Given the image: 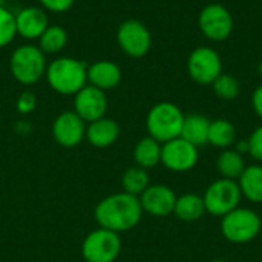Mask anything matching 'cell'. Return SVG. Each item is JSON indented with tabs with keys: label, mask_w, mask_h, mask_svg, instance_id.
Returning a JSON list of instances; mask_svg holds the SVG:
<instances>
[{
	"label": "cell",
	"mask_w": 262,
	"mask_h": 262,
	"mask_svg": "<svg viewBox=\"0 0 262 262\" xmlns=\"http://www.w3.org/2000/svg\"><path fill=\"white\" fill-rule=\"evenodd\" d=\"M49 26L46 12L37 6H26L15 14V32L26 40H38Z\"/></svg>",
	"instance_id": "9a60e30c"
},
{
	"label": "cell",
	"mask_w": 262,
	"mask_h": 262,
	"mask_svg": "<svg viewBox=\"0 0 262 262\" xmlns=\"http://www.w3.org/2000/svg\"><path fill=\"white\" fill-rule=\"evenodd\" d=\"M46 80L61 95H75L88 84V66L72 57H60L48 64Z\"/></svg>",
	"instance_id": "7a4b0ae2"
},
{
	"label": "cell",
	"mask_w": 262,
	"mask_h": 262,
	"mask_svg": "<svg viewBox=\"0 0 262 262\" xmlns=\"http://www.w3.org/2000/svg\"><path fill=\"white\" fill-rule=\"evenodd\" d=\"M184 123V114L181 109L169 101H161L155 104L146 118V127L149 137L164 144L170 140H175L181 135Z\"/></svg>",
	"instance_id": "3957f363"
},
{
	"label": "cell",
	"mask_w": 262,
	"mask_h": 262,
	"mask_svg": "<svg viewBox=\"0 0 262 262\" xmlns=\"http://www.w3.org/2000/svg\"><path fill=\"white\" fill-rule=\"evenodd\" d=\"M88 81L91 86L101 91H111L121 81V69L109 60H100L88 66Z\"/></svg>",
	"instance_id": "2e32d148"
},
{
	"label": "cell",
	"mask_w": 262,
	"mask_h": 262,
	"mask_svg": "<svg viewBox=\"0 0 262 262\" xmlns=\"http://www.w3.org/2000/svg\"><path fill=\"white\" fill-rule=\"evenodd\" d=\"M120 137V126L115 120L103 117L86 126V140L97 149H106L112 146Z\"/></svg>",
	"instance_id": "e0dca14e"
},
{
	"label": "cell",
	"mask_w": 262,
	"mask_h": 262,
	"mask_svg": "<svg viewBox=\"0 0 262 262\" xmlns=\"http://www.w3.org/2000/svg\"><path fill=\"white\" fill-rule=\"evenodd\" d=\"M209 127L210 120L201 114L184 115V123L181 129V138L193 144L195 147L209 144Z\"/></svg>",
	"instance_id": "ac0fdd59"
},
{
	"label": "cell",
	"mask_w": 262,
	"mask_h": 262,
	"mask_svg": "<svg viewBox=\"0 0 262 262\" xmlns=\"http://www.w3.org/2000/svg\"><path fill=\"white\" fill-rule=\"evenodd\" d=\"M74 2L75 0H40L43 8L51 12H64L74 5Z\"/></svg>",
	"instance_id": "f546056e"
},
{
	"label": "cell",
	"mask_w": 262,
	"mask_h": 262,
	"mask_svg": "<svg viewBox=\"0 0 262 262\" xmlns=\"http://www.w3.org/2000/svg\"><path fill=\"white\" fill-rule=\"evenodd\" d=\"M52 135L57 144L68 149L75 147L86 138V121L74 111L61 112L52 124Z\"/></svg>",
	"instance_id": "4fadbf2b"
},
{
	"label": "cell",
	"mask_w": 262,
	"mask_h": 262,
	"mask_svg": "<svg viewBox=\"0 0 262 262\" xmlns=\"http://www.w3.org/2000/svg\"><path fill=\"white\" fill-rule=\"evenodd\" d=\"M252 104H253V109H255L256 115L262 120V84H259L255 89V92L252 95Z\"/></svg>",
	"instance_id": "4dcf8cb0"
},
{
	"label": "cell",
	"mask_w": 262,
	"mask_h": 262,
	"mask_svg": "<svg viewBox=\"0 0 262 262\" xmlns=\"http://www.w3.org/2000/svg\"><path fill=\"white\" fill-rule=\"evenodd\" d=\"M198 26L209 40L224 41L233 31V17L224 5L210 3L200 12Z\"/></svg>",
	"instance_id": "30bf717a"
},
{
	"label": "cell",
	"mask_w": 262,
	"mask_h": 262,
	"mask_svg": "<svg viewBox=\"0 0 262 262\" xmlns=\"http://www.w3.org/2000/svg\"><path fill=\"white\" fill-rule=\"evenodd\" d=\"M143 212L155 218H164L173 213L177 195L166 184H152L140 196Z\"/></svg>",
	"instance_id": "5bb4252c"
},
{
	"label": "cell",
	"mask_w": 262,
	"mask_h": 262,
	"mask_svg": "<svg viewBox=\"0 0 262 262\" xmlns=\"http://www.w3.org/2000/svg\"><path fill=\"white\" fill-rule=\"evenodd\" d=\"M15 35V15L0 5V48L8 46Z\"/></svg>",
	"instance_id": "4316f807"
},
{
	"label": "cell",
	"mask_w": 262,
	"mask_h": 262,
	"mask_svg": "<svg viewBox=\"0 0 262 262\" xmlns=\"http://www.w3.org/2000/svg\"><path fill=\"white\" fill-rule=\"evenodd\" d=\"M68 43V32L64 28L57 25H49L46 31L38 38V48L43 54H57L64 49Z\"/></svg>",
	"instance_id": "cb8c5ba5"
},
{
	"label": "cell",
	"mask_w": 262,
	"mask_h": 262,
	"mask_svg": "<svg viewBox=\"0 0 262 262\" xmlns=\"http://www.w3.org/2000/svg\"><path fill=\"white\" fill-rule=\"evenodd\" d=\"M258 72H259V77L262 78V60L261 63H259V66H258Z\"/></svg>",
	"instance_id": "d6a6232c"
},
{
	"label": "cell",
	"mask_w": 262,
	"mask_h": 262,
	"mask_svg": "<svg viewBox=\"0 0 262 262\" xmlns=\"http://www.w3.org/2000/svg\"><path fill=\"white\" fill-rule=\"evenodd\" d=\"M9 69L20 84H34L46 74L48 63L40 48L34 45H23L12 52Z\"/></svg>",
	"instance_id": "5b68a950"
},
{
	"label": "cell",
	"mask_w": 262,
	"mask_h": 262,
	"mask_svg": "<svg viewBox=\"0 0 262 262\" xmlns=\"http://www.w3.org/2000/svg\"><path fill=\"white\" fill-rule=\"evenodd\" d=\"M246 169L244 157L235 149H224L216 158V170L221 178L226 180H238Z\"/></svg>",
	"instance_id": "7402d4cb"
},
{
	"label": "cell",
	"mask_w": 262,
	"mask_h": 262,
	"mask_svg": "<svg viewBox=\"0 0 262 262\" xmlns=\"http://www.w3.org/2000/svg\"><path fill=\"white\" fill-rule=\"evenodd\" d=\"M203 200L206 206V213L223 218L224 215L239 207L243 195L238 181L220 178L206 189Z\"/></svg>",
	"instance_id": "8992f818"
},
{
	"label": "cell",
	"mask_w": 262,
	"mask_h": 262,
	"mask_svg": "<svg viewBox=\"0 0 262 262\" xmlns=\"http://www.w3.org/2000/svg\"><path fill=\"white\" fill-rule=\"evenodd\" d=\"M187 71L198 84H212L223 74V61L215 49L200 46L189 55Z\"/></svg>",
	"instance_id": "9c48e42d"
},
{
	"label": "cell",
	"mask_w": 262,
	"mask_h": 262,
	"mask_svg": "<svg viewBox=\"0 0 262 262\" xmlns=\"http://www.w3.org/2000/svg\"><path fill=\"white\" fill-rule=\"evenodd\" d=\"M143 213L138 196L120 192L103 198L97 204L95 221L101 229L121 233L135 229L140 224Z\"/></svg>",
	"instance_id": "6da1fadb"
},
{
	"label": "cell",
	"mask_w": 262,
	"mask_h": 262,
	"mask_svg": "<svg viewBox=\"0 0 262 262\" xmlns=\"http://www.w3.org/2000/svg\"><path fill=\"white\" fill-rule=\"evenodd\" d=\"M247 143H249V155L255 161L262 163V126L256 127L252 132V135L249 137Z\"/></svg>",
	"instance_id": "83f0119b"
},
{
	"label": "cell",
	"mask_w": 262,
	"mask_h": 262,
	"mask_svg": "<svg viewBox=\"0 0 262 262\" xmlns=\"http://www.w3.org/2000/svg\"><path fill=\"white\" fill-rule=\"evenodd\" d=\"M120 252L121 239L118 233L101 227L91 232L81 244V255L86 262H114Z\"/></svg>",
	"instance_id": "52a82bcc"
},
{
	"label": "cell",
	"mask_w": 262,
	"mask_h": 262,
	"mask_svg": "<svg viewBox=\"0 0 262 262\" xmlns=\"http://www.w3.org/2000/svg\"><path fill=\"white\" fill-rule=\"evenodd\" d=\"M262 229L261 216L247 207H236L221 218V233L232 244L252 243Z\"/></svg>",
	"instance_id": "277c9868"
},
{
	"label": "cell",
	"mask_w": 262,
	"mask_h": 262,
	"mask_svg": "<svg viewBox=\"0 0 262 262\" xmlns=\"http://www.w3.org/2000/svg\"><path fill=\"white\" fill-rule=\"evenodd\" d=\"M212 88H213V92L216 94V97L221 100H226V101L235 100L241 92L239 81L230 74H221L212 83Z\"/></svg>",
	"instance_id": "484cf974"
},
{
	"label": "cell",
	"mask_w": 262,
	"mask_h": 262,
	"mask_svg": "<svg viewBox=\"0 0 262 262\" xmlns=\"http://www.w3.org/2000/svg\"><path fill=\"white\" fill-rule=\"evenodd\" d=\"M121 184H123V192L130 193L134 196H140L150 186L149 173L146 169L140 166H132L123 173Z\"/></svg>",
	"instance_id": "d4e9b609"
},
{
	"label": "cell",
	"mask_w": 262,
	"mask_h": 262,
	"mask_svg": "<svg viewBox=\"0 0 262 262\" xmlns=\"http://www.w3.org/2000/svg\"><path fill=\"white\" fill-rule=\"evenodd\" d=\"M241 195L247 198L250 203L261 204L262 203V166L252 164L246 166L241 177L236 180Z\"/></svg>",
	"instance_id": "d6986e66"
},
{
	"label": "cell",
	"mask_w": 262,
	"mask_h": 262,
	"mask_svg": "<svg viewBox=\"0 0 262 262\" xmlns=\"http://www.w3.org/2000/svg\"><path fill=\"white\" fill-rule=\"evenodd\" d=\"M161 143L154 140L152 137L141 138L134 147V161L135 166H140L146 170L155 167L161 163Z\"/></svg>",
	"instance_id": "44dd1931"
},
{
	"label": "cell",
	"mask_w": 262,
	"mask_h": 262,
	"mask_svg": "<svg viewBox=\"0 0 262 262\" xmlns=\"http://www.w3.org/2000/svg\"><path fill=\"white\" fill-rule=\"evenodd\" d=\"M206 213V206L203 196L196 193H184L181 196H177L173 215L184 221V223H193L203 218Z\"/></svg>",
	"instance_id": "ffe728a7"
},
{
	"label": "cell",
	"mask_w": 262,
	"mask_h": 262,
	"mask_svg": "<svg viewBox=\"0 0 262 262\" xmlns=\"http://www.w3.org/2000/svg\"><path fill=\"white\" fill-rule=\"evenodd\" d=\"M117 41L120 49L126 55L134 58H141L150 51L152 35L144 23L135 18H129L118 26Z\"/></svg>",
	"instance_id": "ba28073f"
},
{
	"label": "cell",
	"mask_w": 262,
	"mask_h": 262,
	"mask_svg": "<svg viewBox=\"0 0 262 262\" xmlns=\"http://www.w3.org/2000/svg\"><path fill=\"white\" fill-rule=\"evenodd\" d=\"M198 158V147L183 140L181 137L161 146V164L170 172H189L196 166Z\"/></svg>",
	"instance_id": "8fae6325"
},
{
	"label": "cell",
	"mask_w": 262,
	"mask_h": 262,
	"mask_svg": "<svg viewBox=\"0 0 262 262\" xmlns=\"http://www.w3.org/2000/svg\"><path fill=\"white\" fill-rule=\"evenodd\" d=\"M107 97L104 91L86 84L74 95V112L88 123L100 120L106 115Z\"/></svg>",
	"instance_id": "7c38bea8"
},
{
	"label": "cell",
	"mask_w": 262,
	"mask_h": 262,
	"mask_svg": "<svg viewBox=\"0 0 262 262\" xmlns=\"http://www.w3.org/2000/svg\"><path fill=\"white\" fill-rule=\"evenodd\" d=\"M235 150L239 152L241 155H243V154H249V143H247V140L239 141V143L236 144V149H235Z\"/></svg>",
	"instance_id": "1f68e13d"
},
{
	"label": "cell",
	"mask_w": 262,
	"mask_h": 262,
	"mask_svg": "<svg viewBox=\"0 0 262 262\" xmlns=\"http://www.w3.org/2000/svg\"><path fill=\"white\" fill-rule=\"evenodd\" d=\"M235 143H236V127L233 126V123L224 118L210 121L209 144L220 149H229Z\"/></svg>",
	"instance_id": "603a6c76"
},
{
	"label": "cell",
	"mask_w": 262,
	"mask_h": 262,
	"mask_svg": "<svg viewBox=\"0 0 262 262\" xmlns=\"http://www.w3.org/2000/svg\"><path fill=\"white\" fill-rule=\"evenodd\" d=\"M210 262H229V261H226V259H215V261H210Z\"/></svg>",
	"instance_id": "836d02e7"
},
{
	"label": "cell",
	"mask_w": 262,
	"mask_h": 262,
	"mask_svg": "<svg viewBox=\"0 0 262 262\" xmlns=\"http://www.w3.org/2000/svg\"><path fill=\"white\" fill-rule=\"evenodd\" d=\"M15 104H17V111L20 114H31L37 107V97L32 92L25 91L18 95Z\"/></svg>",
	"instance_id": "f1b7e54d"
}]
</instances>
